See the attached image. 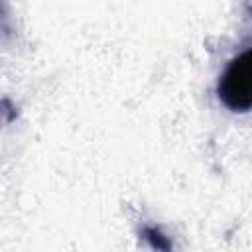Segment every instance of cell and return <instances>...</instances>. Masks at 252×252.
Segmentation results:
<instances>
[{
  "label": "cell",
  "mask_w": 252,
  "mask_h": 252,
  "mask_svg": "<svg viewBox=\"0 0 252 252\" xmlns=\"http://www.w3.org/2000/svg\"><path fill=\"white\" fill-rule=\"evenodd\" d=\"M217 94L232 112L252 110V47L228 63L219 79Z\"/></svg>",
  "instance_id": "6da1fadb"
},
{
  "label": "cell",
  "mask_w": 252,
  "mask_h": 252,
  "mask_svg": "<svg viewBox=\"0 0 252 252\" xmlns=\"http://www.w3.org/2000/svg\"><path fill=\"white\" fill-rule=\"evenodd\" d=\"M144 234H146V238L152 242V248H158V250H169V242L163 240L161 234H159L156 228H148V230H144Z\"/></svg>",
  "instance_id": "7a4b0ae2"
}]
</instances>
